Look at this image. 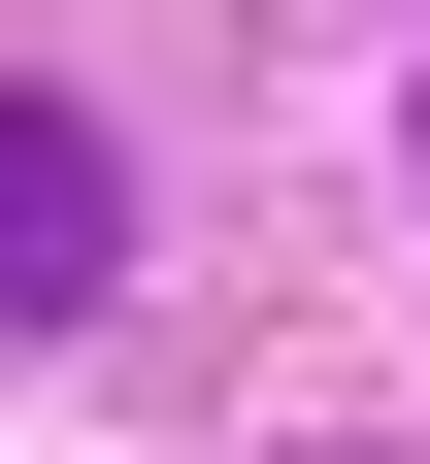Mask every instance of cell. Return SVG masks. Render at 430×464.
Listing matches in <instances>:
<instances>
[{"mask_svg": "<svg viewBox=\"0 0 430 464\" xmlns=\"http://www.w3.org/2000/svg\"><path fill=\"white\" fill-rule=\"evenodd\" d=\"M100 266H133V166H100V100H33V67H0V332H67Z\"/></svg>", "mask_w": 430, "mask_h": 464, "instance_id": "cell-1", "label": "cell"}]
</instances>
